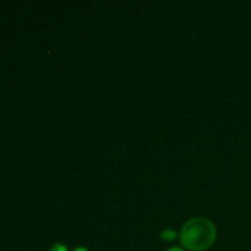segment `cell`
<instances>
[{"label":"cell","instance_id":"obj_4","mask_svg":"<svg viewBox=\"0 0 251 251\" xmlns=\"http://www.w3.org/2000/svg\"><path fill=\"white\" fill-rule=\"evenodd\" d=\"M166 251H184L183 249H181V248H178V247H173V248H169L168 250H166Z\"/></svg>","mask_w":251,"mask_h":251},{"label":"cell","instance_id":"obj_5","mask_svg":"<svg viewBox=\"0 0 251 251\" xmlns=\"http://www.w3.org/2000/svg\"><path fill=\"white\" fill-rule=\"evenodd\" d=\"M74 251H88V250L86 249V248H83V247H78V248H76V249Z\"/></svg>","mask_w":251,"mask_h":251},{"label":"cell","instance_id":"obj_1","mask_svg":"<svg viewBox=\"0 0 251 251\" xmlns=\"http://www.w3.org/2000/svg\"><path fill=\"white\" fill-rule=\"evenodd\" d=\"M217 230L210 220L203 217L191 218L181 228L180 242L190 251H205L216 242Z\"/></svg>","mask_w":251,"mask_h":251},{"label":"cell","instance_id":"obj_3","mask_svg":"<svg viewBox=\"0 0 251 251\" xmlns=\"http://www.w3.org/2000/svg\"><path fill=\"white\" fill-rule=\"evenodd\" d=\"M50 251H68V249H66V247L64 244L58 243V244H54L53 247L50 248Z\"/></svg>","mask_w":251,"mask_h":251},{"label":"cell","instance_id":"obj_2","mask_svg":"<svg viewBox=\"0 0 251 251\" xmlns=\"http://www.w3.org/2000/svg\"><path fill=\"white\" fill-rule=\"evenodd\" d=\"M176 237V233L174 232L173 229H166L163 230V232L161 233V238L164 240H168V242H171V240H174Z\"/></svg>","mask_w":251,"mask_h":251}]
</instances>
